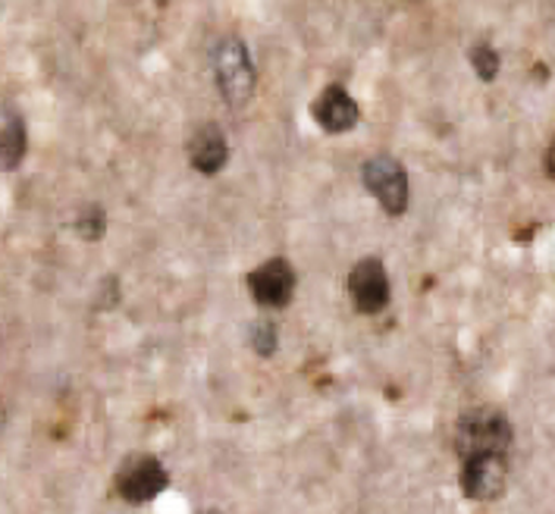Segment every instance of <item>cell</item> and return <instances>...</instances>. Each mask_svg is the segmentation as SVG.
Segmentation results:
<instances>
[{
	"label": "cell",
	"instance_id": "obj_14",
	"mask_svg": "<svg viewBox=\"0 0 555 514\" xmlns=\"http://www.w3.org/2000/svg\"><path fill=\"white\" fill-rule=\"evenodd\" d=\"M550 176L555 179V142H553V147H550Z\"/></svg>",
	"mask_w": 555,
	"mask_h": 514
},
{
	"label": "cell",
	"instance_id": "obj_11",
	"mask_svg": "<svg viewBox=\"0 0 555 514\" xmlns=\"http://www.w3.org/2000/svg\"><path fill=\"white\" fill-rule=\"evenodd\" d=\"M470 66L480 76V82H493L499 76V54L493 44H474L470 48Z\"/></svg>",
	"mask_w": 555,
	"mask_h": 514
},
{
	"label": "cell",
	"instance_id": "obj_13",
	"mask_svg": "<svg viewBox=\"0 0 555 514\" xmlns=\"http://www.w3.org/2000/svg\"><path fill=\"white\" fill-rule=\"evenodd\" d=\"M251 345H255V351L263 355V358L273 355V351H276V326L267 323V320L255 323V326H251Z\"/></svg>",
	"mask_w": 555,
	"mask_h": 514
},
{
	"label": "cell",
	"instance_id": "obj_5",
	"mask_svg": "<svg viewBox=\"0 0 555 514\" xmlns=\"http://www.w3.org/2000/svg\"><path fill=\"white\" fill-rule=\"evenodd\" d=\"M349 295L361 314H380L389 305V273L377 257H364L351 267Z\"/></svg>",
	"mask_w": 555,
	"mask_h": 514
},
{
	"label": "cell",
	"instance_id": "obj_8",
	"mask_svg": "<svg viewBox=\"0 0 555 514\" xmlns=\"http://www.w3.org/2000/svg\"><path fill=\"white\" fill-rule=\"evenodd\" d=\"M311 114L333 136L336 132H349L361 119V111H358L354 98L343 86L323 88L321 94H318V101H314V107H311Z\"/></svg>",
	"mask_w": 555,
	"mask_h": 514
},
{
	"label": "cell",
	"instance_id": "obj_15",
	"mask_svg": "<svg viewBox=\"0 0 555 514\" xmlns=\"http://www.w3.org/2000/svg\"><path fill=\"white\" fill-rule=\"evenodd\" d=\"M3 421H7V414H3V404H0V429H3Z\"/></svg>",
	"mask_w": 555,
	"mask_h": 514
},
{
	"label": "cell",
	"instance_id": "obj_6",
	"mask_svg": "<svg viewBox=\"0 0 555 514\" xmlns=\"http://www.w3.org/2000/svg\"><path fill=\"white\" fill-rule=\"evenodd\" d=\"M248 292L261 308H286L295 295V270L289 260L273 257L248 273Z\"/></svg>",
	"mask_w": 555,
	"mask_h": 514
},
{
	"label": "cell",
	"instance_id": "obj_9",
	"mask_svg": "<svg viewBox=\"0 0 555 514\" xmlns=\"http://www.w3.org/2000/svg\"><path fill=\"white\" fill-rule=\"evenodd\" d=\"M189 160L192 167L205 176H214L227 167L230 160V144L223 139V132L217 126H202L195 129V136L189 139Z\"/></svg>",
	"mask_w": 555,
	"mask_h": 514
},
{
	"label": "cell",
	"instance_id": "obj_3",
	"mask_svg": "<svg viewBox=\"0 0 555 514\" xmlns=\"http://www.w3.org/2000/svg\"><path fill=\"white\" fill-rule=\"evenodd\" d=\"M361 179H364V189L380 201L386 214H392V217L405 214V207H409V176H405V167L396 157H389V154L371 157L361 167Z\"/></svg>",
	"mask_w": 555,
	"mask_h": 514
},
{
	"label": "cell",
	"instance_id": "obj_12",
	"mask_svg": "<svg viewBox=\"0 0 555 514\" xmlns=\"http://www.w3.org/2000/svg\"><path fill=\"white\" fill-rule=\"evenodd\" d=\"M104 227H107V220H104V210L98 204H88L86 210L79 214V220H76V232L88 242H98L104 235Z\"/></svg>",
	"mask_w": 555,
	"mask_h": 514
},
{
	"label": "cell",
	"instance_id": "obj_4",
	"mask_svg": "<svg viewBox=\"0 0 555 514\" xmlns=\"http://www.w3.org/2000/svg\"><path fill=\"white\" fill-rule=\"evenodd\" d=\"M170 484L164 464L151 455H135L129 458L117 474V492L132 502V505H145L151 499H157Z\"/></svg>",
	"mask_w": 555,
	"mask_h": 514
},
{
	"label": "cell",
	"instance_id": "obj_2",
	"mask_svg": "<svg viewBox=\"0 0 555 514\" xmlns=\"http://www.w3.org/2000/svg\"><path fill=\"white\" fill-rule=\"evenodd\" d=\"M214 76L223 98L233 107L248 104V98L255 94V66L248 57V48L238 38L220 41V48L214 51Z\"/></svg>",
	"mask_w": 555,
	"mask_h": 514
},
{
	"label": "cell",
	"instance_id": "obj_7",
	"mask_svg": "<svg viewBox=\"0 0 555 514\" xmlns=\"http://www.w3.org/2000/svg\"><path fill=\"white\" fill-rule=\"evenodd\" d=\"M505 458L502 452H487V455L465 458V474H462V489L474 502H493L505 489Z\"/></svg>",
	"mask_w": 555,
	"mask_h": 514
},
{
	"label": "cell",
	"instance_id": "obj_10",
	"mask_svg": "<svg viewBox=\"0 0 555 514\" xmlns=\"http://www.w3.org/2000/svg\"><path fill=\"white\" fill-rule=\"evenodd\" d=\"M26 157V123L10 116L0 129V170H16Z\"/></svg>",
	"mask_w": 555,
	"mask_h": 514
},
{
	"label": "cell",
	"instance_id": "obj_1",
	"mask_svg": "<svg viewBox=\"0 0 555 514\" xmlns=\"http://www.w3.org/2000/svg\"><path fill=\"white\" fill-rule=\"evenodd\" d=\"M508 442H512V427L505 414H499L493 408H474L455 427V449L465 458L487 455V452L505 455Z\"/></svg>",
	"mask_w": 555,
	"mask_h": 514
}]
</instances>
